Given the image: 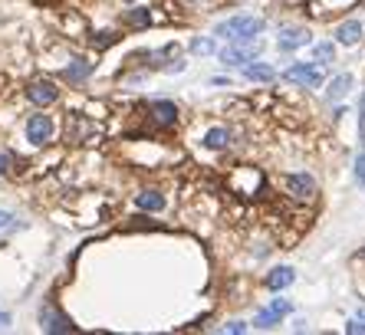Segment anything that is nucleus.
I'll use <instances>...</instances> for the list:
<instances>
[{"instance_id":"24","label":"nucleus","mask_w":365,"mask_h":335,"mask_svg":"<svg viewBox=\"0 0 365 335\" xmlns=\"http://www.w3.org/2000/svg\"><path fill=\"white\" fill-rule=\"evenodd\" d=\"M355 178H359V184H365V152L355 158Z\"/></svg>"},{"instance_id":"2","label":"nucleus","mask_w":365,"mask_h":335,"mask_svg":"<svg viewBox=\"0 0 365 335\" xmlns=\"http://www.w3.org/2000/svg\"><path fill=\"white\" fill-rule=\"evenodd\" d=\"M228 187L237 194V198H257V191L263 187V174H260L257 168H234L228 174Z\"/></svg>"},{"instance_id":"4","label":"nucleus","mask_w":365,"mask_h":335,"mask_svg":"<svg viewBox=\"0 0 365 335\" xmlns=\"http://www.w3.org/2000/svg\"><path fill=\"white\" fill-rule=\"evenodd\" d=\"M287 82H296V86H303V89H320L322 86V69L320 62H293L287 73H283Z\"/></svg>"},{"instance_id":"30","label":"nucleus","mask_w":365,"mask_h":335,"mask_svg":"<svg viewBox=\"0 0 365 335\" xmlns=\"http://www.w3.org/2000/svg\"><path fill=\"white\" fill-rule=\"evenodd\" d=\"M3 325H10V316H7V312H0V329H3Z\"/></svg>"},{"instance_id":"18","label":"nucleus","mask_w":365,"mask_h":335,"mask_svg":"<svg viewBox=\"0 0 365 335\" xmlns=\"http://www.w3.org/2000/svg\"><path fill=\"white\" fill-rule=\"evenodd\" d=\"M289 283H293V270L289 266H280V270H274V273L267 276V286L270 290H287Z\"/></svg>"},{"instance_id":"5","label":"nucleus","mask_w":365,"mask_h":335,"mask_svg":"<svg viewBox=\"0 0 365 335\" xmlns=\"http://www.w3.org/2000/svg\"><path fill=\"white\" fill-rule=\"evenodd\" d=\"M283 187H287L289 198L300 200V204L316 200V181L309 174H283Z\"/></svg>"},{"instance_id":"21","label":"nucleus","mask_w":365,"mask_h":335,"mask_svg":"<svg viewBox=\"0 0 365 335\" xmlns=\"http://www.w3.org/2000/svg\"><path fill=\"white\" fill-rule=\"evenodd\" d=\"M333 53H335L333 43H320V46H316V62H320V66H322V62H329V60H333Z\"/></svg>"},{"instance_id":"12","label":"nucleus","mask_w":365,"mask_h":335,"mask_svg":"<svg viewBox=\"0 0 365 335\" xmlns=\"http://www.w3.org/2000/svg\"><path fill=\"white\" fill-rule=\"evenodd\" d=\"M230 141H234V132L224 128V125H217V128H211V132L204 135V148H211V152H224V148H230Z\"/></svg>"},{"instance_id":"11","label":"nucleus","mask_w":365,"mask_h":335,"mask_svg":"<svg viewBox=\"0 0 365 335\" xmlns=\"http://www.w3.org/2000/svg\"><path fill=\"white\" fill-rule=\"evenodd\" d=\"M309 43V33L300 30V27H289V30H280V36H276V46L283 49V53H289V49H300V46Z\"/></svg>"},{"instance_id":"10","label":"nucleus","mask_w":365,"mask_h":335,"mask_svg":"<svg viewBox=\"0 0 365 335\" xmlns=\"http://www.w3.org/2000/svg\"><path fill=\"white\" fill-rule=\"evenodd\" d=\"M148 119H152V125H158V128H171V125L178 122V108H175V102H152L148 106Z\"/></svg>"},{"instance_id":"23","label":"nucleus","mask_w":365,"mask_h":335,"mask_svg":"<svg viewBox=\"0 0 365 335\" xmlns=\"http://www.w3.org/2000/svg\"><path fill=\"white\" fill-rule=\"evenodd\" d=\"M191 49H195V53H211L214 40H195V43H191Z\"/></svg>"},{"instance_id":"16","label":"nucleus","mask_w":365,"mask_h":335,"mask_svg":"<svg viewBox=\"0 0 365 335\" xmlns=\"http://www.w3.org/2000/svg\"><path fill=\"white\" fill-rule=\"evenodd\" d=\"M135 204L142 211H162V207H165V198H162L158 191H142L135 198Z\"/></svg>"},{"instance_id":"19","label":"nucleus","mask_w":365,"mask_h":335,"mask_svg":"<svg viewBox=\"0 0 365 335\" xmlns=\"http://www.w3.org/2000/svg\"><path fill=\"white\" fill-rule=\"evenodd\" d=\"M129 27H148L152 23V14H148V7H135V10H129Z\"/></svg>"},{"instance_id":"7","label":"nucleus","mask_w":365,"mask_h":335,"mask_svg":"<svg viewBox=\"0 0 365 335\" xmlns=\"http://www.w3.org/2000/svg\"><path fill=\"white\" fill-rule=\"evenodd\" d=\"M27 138H30V145H36V148H43V145H49L53 141V119L49 115H30L27 119Z\"/></svg>"},{"instance_id":"13","label":"nucleus","mask_w":365,"mask_h":335,"mask_svg":"<svg viewBox=\"0 0 365 335\" xmlns=\"http://www.w3.org/2000/svg\"><path fill=\"white\" fill-rule=\"evenodd\" d=\"M243 76L250 79V82H274L276 79V69L274 66H267V62H243Z\"/></svg>"},{"instance_id":"28","label":"nucleus","mask_w":365,"mask_h":335,"mask_svg":"<svg viewBox=\"0 0 365 335\" xmlns=\"http://www.w3.org/2000/svg\"><path fill=\"white\" fill-rule=\"evenodd\" d=\"M359 132H362V141H365V95H362V108H359Z\"/></svg>"},{"instance_id":"25","label":"nucleus","mask_w":365,"mask_h":335,"mask_svg":"<svg viewBox=\"0 0 365 335\" xmlns=\"http://www.w3.org/2000/svg\"><path fill=\"white\" fill-rule=\"evenodd\" d=\"M346 332H352V335H365V322H362V319L349 322V325H346Z\"/></svg>"},{"instance_id":"22","label":"nucleus","mask_w":365,"mask_h":335,"mask_svg":"<svg viewBox=\"0 0 365 335\" xmlns=\"http://www.w3.org/2000/svg\"><path fill=\"white\" fill-rule=\"evenodd\" d=\"M10 168H14V154L0 152V178H3V174H10Z\"/></svg>"},{"instance_id":"32","label":"nucleus","mask_w":365,"mask_h":335,"mask_svg":"<svg viewBox=\"0 0 365 335\" xmlns=\"http://www.w3.org/2000/svg\"><path fill=\"white\" fill-rule=\"evenodd\" d=\"M359 316H362V319H365V309H362V312H359Z\"/></svg>"},{"instance_id":"6","label":"nucleus","mask_w":365,"mask_h":335,"mask_svg":"<svg viewBox=\"0 0 365 335\" xmlns=\"http://www.w3.org/2000/svg\"><path fill=\"white\" fill-rule=\"evenodd\" d=\"M257 53H260V40H241V43H230L221 53V60L228 62V66H243V62L257 60Z\"/></svg>"},{"instance_id":"26","label":"nucleus","mask_w":365,"mask_h":335,"mask_svg":"<svg viewBox=\"0 0 365 335\" xmlns=\"http://www.w3.org/2000/svg\"><path fill=\"white\" fill-rule=\"evenodd\" d=\"M270 309H276L280 316H287V312H289V303H287V299H274V305H270Z\"/></svg>"},{"instance_id":"1","label":"nucleus","mask_w":365,"mask_h":335,"mask_svg":"<svg viewBox=\"0 0 365 335\" xmlns=\"http://www.w3.org/2000/svg\"><path fill=\"white\" fill-rule=\"evenodd\" d=\"M217 36H224L230 43H241V40H257L263 33V20L260 16H234V20H224L217 23Z\"/></svg>"},{"instance_id":"3","label":"nucleus","mask_w":365,"mask_h":335,"mask_svg":"<svg viewBox=\"0 0 365 335\" xmlns=\"http://www.w3.org/2000/svg\"><path fill=\"white\" fill-rule=\"evenodd\" d=\"M96 138H99V128L92 119L86 115H66V141H73V145H96Z\"/></svg>"},{"instance_id":"8","label":"nucleus","mask_w":365,"mask_h":335,"mask_svg":"<svg viewBox=\"0 0 365 335\" xmlns=\"http://www.w3.org/2000/svg\"><path fill=\"white\" fill-rule=\"evenodd\" d=\"M27 99H30L33 106H53L56 99H60V89H56V82L53 79H33L30 86H27Z\"/></svg>"},{"instance_id":"33","label":"nucleus","mask_w":365,"mask_h":335,"mask_svg":"<svg viewBox=\"0 0 365 335\" xmlns=\"http://www.w3.org/2000/svg\"><path fill=\"white\" fill-rule=\"evenodd\" d=\"M125 3H132V0H125Z\"/></svg>"},{"instance_id":"29","label":"nucleus","mask_w":365,"mask_h":335,"mask_svg":"<svg viewBox=\"0 0 365 335\" xmlns=\"http://www.w3.org/2000/svg\"><path fill=\"white\" fill-rule=\"evenodd\" d=\"M228 332H237V335H241V332H247V325H243V322H230Z\"/></svg>"},{"instance_id":"15","label":"nucleus","mask_w":365,"mask_h":335,"mask_svg":"<svg viewBox=\"0 0 365 335\" xmlns=\"http://www.w3.org/2000/svg\"><path fill=\"white\" fill-rule=\"evenodd\" d=\"M89 73H92V62L73 60L66 69H63V79H66V82H82V79H89Z\"/></svg>"},{"instance_id":"17","label":"nucleus","mask_w":365,"mask_h":335,"mask_svg":"<svg viewBox=\"0 0 365 335\" xmlns=\"http://www.w3.org/2000/svg\"><path fill=\"white\" fill-rule=\"evenodd\" d=\"M349 86H352V76H349V73L335 76L333 82H329V89H326V95H329V102H335V99H342V95L349 92Z\"/></svg>"},{"instance_id":"9","label":"nucleus","mask_w":365,"mask_h":335,"mask_svg":"<svg viewBox=\"0 0 365 335\" xmlns=\"http://www.w3.org/2000/svg\"><path fill=\"white\" fill-rule=\"evenodd\" d=\"M40 322H43V332H49V335H60V332H73L76 325L66 319V316H60L53 305L46 303L43 309H40Z\"/></svg>"},{"instance_id":"27","label":"nucleus","mask_w":365,"mask_h":335,"mask_svg":"<svg viewBox=\"0 0 365 335\" xmlns=\"http://www.w3.org/2000/svg\"><path fill=\"white\" fill-rule=\"evenodd\" d=\"M10 224H14V213H10V211H0V230L10 227Z\"/></svg>"},{"instance_id":"20","label":"nucleus","mask_w":365,"mask_h":335,"mask_svg":"<svg viewBox=\"0 0 365 335\" xmlns=\"http://www.w3.org/2000/svg\"><path fill=\"white\" fill-rule=\"evenodd\" d=\"M280 322V312L276 309H267V312H260L257 319H254V325H260V329H270V325H276Z\"/></svg>"},{"instance_id":"31","label":"nucleus","mask_w":365,"mask_h":335,"mask_svg":"<svg viewBox=\"0 0 365 335\" xmlns=\"http://www.w3.org/2000/svg\"><path fill=\"white\" fill-rule=\"evenodd\" d=\"M359 259H362V263H365V246H362V253H359Z\"/></svg>"},{"instance_id":"14","label":"nucleus","mask_w":365,"mask_h":335,"mask_svg":"<svg viewBox=\"0 0 365 335\" xmlns=\"http://www.w3.org/2000/svg\"><path fill=\"white\" fill-rule=\"evenodd\" d=\"M335 40H339L342 46H355L359 40H362V23H359V20H346V23H339Z\"/></svg>"}]
</instances>
